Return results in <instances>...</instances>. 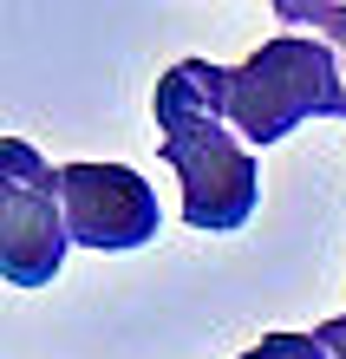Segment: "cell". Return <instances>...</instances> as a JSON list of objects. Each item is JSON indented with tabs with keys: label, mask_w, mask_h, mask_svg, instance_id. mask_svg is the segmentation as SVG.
<instances>
[{
	"label": "cell",
	"mask_w": 346,
	"mask_h": 359,
	"mask_svg": "<svg viewBox=\"0 0 346 359\" xmlns=\"http://www.w3.org/2000/svg\"><path fill=\"white\" fill-rule=\"evenodd\" d=\"M222 86H229V66L177 59L150 92L157 157L183 183L189 229H242L255 216V203H262V170H255V151L222 118Z\"/></svg>",
	"instance_id": "cell-1"
},
{
	"label": "cell",
	"mask_w": 346,
	"mask_h": 359,
	"mask_svg": "<svg viewBox=\"0 0 346 359\" xmlns=\"http://www.w3.org/2000/svg\"><path fill=\"white\" fill-rule=\"evenodd\" d=\"M222 118L248 151H268L307 118H346V86L340 59L327 39L314 33H274L262 53H248L242 66H229L222 86Z\"/></svg>",
	"instance_id": "cell-2"
},
{
	"label": "cell",
	"mask_w": 346,
	"mask_h": 359,
	"mask_svg": "<svg viewBox=\"0 0 346 359\" xmlns=\"http://www.w3.org/2000/svg\"><path fill=\"white\" fill-rule=\"evenodd\" d=\"M72 248L59 170L27 137H0V274L13 287H53Z\"/></svg>",
	"instance_id": "cell-3"
},
{
	"label": "cell",
	"mask_w": 346,
	"mask_h": 359,
	"mask_svg": "<svg viewBox=\"0 0 346 359\" xmlns=\"http://www.w3.org/2000/svg\"><path fill=\"white\" fill-rule=\"evenodd\" d=\"M59 203H66L72 248H144L157 242V189H150L131 163H66L59 170Z\"/></svg>",
	"instance_id": "cell-4"
},
{
	"label": "cell",
	"mask_w": 346,
	"mask_h": 359,
	"mask_svg": "<svg viewBox=\"0 0 346 359\" xmlns=\"http://www.w3.org/2000/svg\"><path fill=\"white\" fill-rule=\"evenodd\" d=\"M274 20H281V27L314 33V39H327L333 59H340V86H346V7H340V0H281Z\"/></svg>",
	"instance_id": "cell-5"
},
{
	"label": "cell",
	"mask_w": 346,
	"mask_h": 359,
	"mask_svg": "<svg viewBox=\"0 0 346 359\" xmlns=\"http://www.w3.org/2000/svg\"><path fill=\"white\" fill-rule=\"evenodd\" d=\"M242 359H327V346L314 333H262Z\"/></svg>",
	"instance_id": "cell-6"
},
{
	"label": "cell",
	"mask_w": 346,
	"mask_h": 359,
	"mask_svg": "<svg viewBox=\"0 0 346 359\" xmlns=\"http://www.w3.org/2000/svg\"><path fill=\"white\" fill-rule=\"evenodd\" d=\"M314 340L327 346V359H346V313H340V320H320V327H314Z\"/></svg>",
	"instance_id": "cell-7"
}]
</instances>
